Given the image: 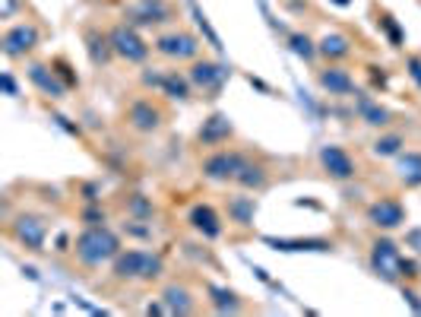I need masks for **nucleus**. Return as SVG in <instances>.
I'll return each instance as SVG.
<instances>
[{
	"label": "nucleus",
	"instance_id": "nucleus-32",
	"mask_svg": "<svg viewBox=\"0 0 421 317\" xmlns=\"http://www.w3.org/2000/svg\"><path fill=\"white\" fill-rule=\"evenodd\" d=\"M405 241H409V248H415V251L421 254V228H412V232L405 235Z\"/></svg>",
	"mask_w": 421,
	"mask_h": 317
},
{
	"label": "nucleus",
	"instance_id": "nucleus-7",
	"mask_svg": "<svg viewBox=\"0 0 421 317\" xmlns=\"http://www.w3.org/2000/svg\"><path fill=\"white\" fill-rule=\"evenodd\" d=\"M38 45V29L32 23H19L13 29H6L4 35V54L6 57H26Z\"/></svg>",
	"mask_w": 421,
	"mask_h": 317
},
{
	"label": "nucleus",
	"instance_id": "nucleus-26",
	"mask_svg": "<svg viewBox=\"0 0 421 317\" xmlns=\"http://www.w3.org/2000/svg\"><path fill=\"white\" fill-rule=\"evenodd\" d=\"M403 143H405V140L399 137V133L380 137L377 143H374V156H380V159H386V156H399V152H403Z\"/></svg>",
	"mask_w": 421,
	"mask_h": 317
},
{
	"label": "nucleus",
	"instance_id": "nucleus-6",
	"mask_svg": "<svg viewBox=\"0 0 421 317\" xmlns=\"http://www.w3.org/2000/svg\"><path fill=\"white\" fill-rule=\"evenodd\" d=\"M155 51L172 60H193L200 54V42L190 32H168V35H162L155 42Z\"/></svg>",
	"mask_w": 421,
	"mask_h": 317
},
{
	"label": "nucleus",
	"instance_id": "nucleus-11",
	"mask_svg": "<svg viewBox=\"0 0 421 317\" xmlns=\"http://www.w3.org/2000/svg\"><path fill=\"white\" fill-rule=\"evenodd\" d=\"M368 219L377 228H399L405 222V210L399 200H380V204H374L368 210Z\"/></svg>",
	"mask_w": 421,
	"mask_h": 317
},
{
	"label": "nucleus",
	"instance_id": "nucleus-23",
	"mask_svg": "<svg viewBox=\"0 0 421 317\" xmlns=\"http://www.w3.org/2000/svg\"><path fill=\"white\" fill-rule=\"evenodd\" d=\"M162 299H165V308L172 314H190L193 311V301H190V292L184 286H168Z\"/></svg>",
	"mask_w": 421,
	"mask_h": 317
},
{
	"label": "nucleus",
	"instance_id": "nucleus-33",
	"mask_svg": "<svg viewBox=\"0 0 421 317\" xmlns=\"http://www.w3.org/2000/svg\"><path fill=\"white\" fill-rule=\"evenodd\" d=\"M13 10H16V0H4V6H0V19H10Z\"/></svg>",
	"mask_w": 421,
	"mask_h": 317
},
{
	"label": "nucleus",
	"instance_id": "nucleus-5",
	"mask_svg": "<svg viewBox=\"0 0 421 317\" xmlns=\"http://www.w3.org/2000/svg\"><path fill=\"white\" fill-rule=\"evenodd\" d=\"M124 19L130 26H162L172 19V6L165 0H137L124 10Z\"/></svg>",
	"mask_w": 421,
	"mask_h": 317
},
{
	"label": "nucleus",
	"instance_id": "nucleus-28",
	"mask_svg": "<svg viewBox=\"0 0 421 317\" xmlns=\"http://www.w3.org/2000/svg\"><path fill=\"white\" fill-rule=\"evenodd\" d=\"M89 54H92V60L95 64H105L108 60V51H111V38H101V35H95V32H89Z\"/></svg>",
	"mask_w": 421,
	"mask_h": 317
},
{
	"label": "nucleus",
	"instance_id": "nucleus-9",
	"mask_svg": "<svg viewBox=\"0 0 421 317\" xmlns=\"http://www.w3.org/2000/svg\"><path fill=\"white\" fill-rule=\"evenodd\" d=\"M244 156H237V152H215V156H209L206 162H203V174L213 181H235L237 168H241Z\"/></svg>",
	"mask_w": 421,
	"mask_h": 317
},
{
	"label": "nucleus",
	"instance_id": "nucleus-20",
	"mask_svg": "<svg viewBox=\"0 0 421 317\" xmlns=\"http://www.w3.org/2000/svg\"><path fill=\"white\" fill-rule=\"evenodd\" d=\"M355 108H358V114H361L364 124H371V127H386V124H390V111H386V108H380L377 102H371L368 96H358L355 99Z\"/></svg>",
	"mask_w": 421,
	"mask_h": 317
},
{
	"label": "nucleus",
	"instance_id": "nucleus-19",
	"mask_svg": "<svg viewBox=\"0 0 421 317\" xmlns=\"http://www.w3.org/2000/svg\"><path fill=\"white\" fill-rule=\"evenodd\" d=\"M396 172L409 187H418L421 184V152H399Z\"/></svg>",
	"mask_w": 421,
	"mask_h": 317
},
{
	"label": "nucleus",
	"instance_id": "nucleus-18",
	"mask_svg": "<svg viewBox=\"0 0 421 317\" xmlns=\"http://www.w3.org/2000/svg\"><path fill=\"white\" fill-rule=\"evenodd\" d=\"M232 137V121H228V114H213V118L203 124V130H200V140L203 143H222V140H228Z\"/></svg>",
	"mask_w": 421,
	"mask_h": 317
},
{
	"label": "nucleus",
	"instance_id": "nucleus-17",
	"mask_svg": "<svg viewBox=\"0 0 421 317\" xmlns=\"http://www.w3.org/2000/svg\"><path fill=\"white\" fill-rule=\"evenodd\" d=\"M29 79L45 92V96H51V99H60L67 92V86L57 79V73L47 70V67H42V64H32L29 67Z\"/></svg>",
	"mask_w": 421,
	"mask_h": 317
},
{
	"label": "nucleus",
	"instance_id": "nucleus-30",
	"mask_svg": "<svg viewBox=\"0 0 421 317\" xmlns=\"http://www.w3.org/2000/svg\"><path fill=\"white\" fill-rule=\"evenodd\" d=\"M130 213L146 219V216H152V204H149V200H142V197H133L130 200Z\"/></svg>",
	"mask_w": 421,
	"mask_h": 317
},
{
	"label": "nucleus",
	"instance_id": "nucleus-31",
	"mask_svg": "<svg viewBox=\"0 0 421 317\" xmlns=\"http://www.w3.org/2000/svg\"><path fill=\"white\" fill-rule=\"evenodd\" d=\"M405 67H409V77L415 79V86L421 89V60L418 57H409V60H405Z\"/></svg>",
	"mask_w": 421,
	"mask_h": 317
},
{
	"label": "nucleus",
	"instance_id": "nucleus-36",
	"mask_svg": "<svg viewBox=\"0 0 421 317\" xmlns=\"http://www.w3.org/2000/svg\"><path fill=\"white\" fill-rule=\"evenodd\" d=\"M332 4H339V6H349V0H332Z\"/></svg>",
	"mask_w": 421,
	"mask_h": 317
},
{
	"label": "nucleus",
	"instance_id": "nucleus-24",
	"mask_svg": "<svg viewBox=\"0 0 421 317\" xmlns=\"http://www.w3.org/2000/svg\"><path fill=\"white\" fill-rule=\"evenodd\" d=\"M235 181L241 187H254V191H257V187L266 184V172H263V165H254V162L244 159L241 168H237V174H235Z\"/></svg>",
	"mask_w": 421,
	"mask_h": 317
},
{
	"label": "nucleus",
	"instance_id": "nucleus-25",
	"mask_svg": "<svg viewBox=\"0 0 421 317\" xmlns=\"http://www.w3.org/2000/svg\"><path fill=\"white\" fill-rule=\"evenodd\" d=\"M228 213H232L235 222H241V226H247L250 219H254V197H237L228 204Z\"/></svg>",
	"mask_w": 421,
	"mask_h": 317
},
{
	"label": "nucleus",
	"instance_id": "nucleus-4",
	"mask_svg": "<svg viewBox=\"0 0 421 317\" xmlns=\"http://www.w3.org/2000/svg\"><path fill=\"white\" fill-rule=\"evenodd\" d=\"M371 267L380 279L386 282H396L403 276V257H399V248L393 245L390 238H380L374 241V251H371Z\"/></svg>",
	"mask_w": 421,
	"mask_h": 317
},
{
	"label": "nucleus",
	"instance_id": "nucleus-2",
	"mask_svg": "<svg viewBox=\"0 0 421 317\" xmlns=\"http://www.w3.org/2000/svg\"><path fill=\"white\" fill-rule=\"evenodd\" d=\"M162 273V257L149 251H127L114 257V276L118 279H155Z\"/></svg>",
	"mask_w": 421,
	"mask_h": 317
},
{
	"label": "nucleus",
	"instance_id": "nucleus-12",
	"mask_svg": "<svg viewBox=\"0 0 421 317\" xmlns=\"http://www.w3.org/2000/svg\"><path fill=\"white\" fill-rule=\"evenodd\" d=\"M45 222L35 219V216H19L16 226H13V235H16L19 241H23L26 248H32V251H42L45 245Z\"/></svg>",
	"mask_w": 421,
	"mask_h": 317
},
{
	"label": "nucleus",
	"instance_id": "nucleus-16",
	"mask_svg": "<svg viewBox=\"0 0 421 317\" xmlns=\"http://www.w3.org/2000/svg\"><path fill=\"white\" fill-rule=\"evenodd\" d=\"M320 86L330 96H352V92H355V79H352V73L342 70V67H327V70L320 73Z\"/></svg>",
	"mask_w": 421,
	"mask_h": 317
},
{
	"label": "nucleus",
	"instance_id": "nucleus-14",
	"mask_svg": "<svg viewBox=\"0 0 421 317\" xmlns=\"http://www.w3.org/2000/svg\"><path fill=\"white\" fill-rule=\"evenodd\" d=\"M190 83L200 86V89H209L215 92L222 86V79H225V70H222L219 64H213V60H196L193 67H190Z\"/></svg>",
	"mask_w": 421,
	"mask_h": 317
},
{
	"label": "nucleus",
	"instance_id": "nucleus-34",
	"mask_svg": "<svg viewBox=\"0 0 421 317\" xmlns=\"http://www.w3.org/2000/svg\"><path fill=\"white\" fill-rule=\"evenodd\" d=\"M4 89H6V96H16V83H13L10 73H4Z\"/></svg>",
	"mask_w": 421,
	"mask_h": 317
},
{
	"label": "nucleus",
	"instance_id": "nucleus-10",
	"mask_svg": "<svg viewBox=\"0 0 421 317\" xmlns=\"http://www.w3.org/2000/svg\"><path fill=\"white\" fill-rule=\"evenodd\" d=\"M127 121H130L133 130L152 133V130H159V124H162V111H159V108H155L152 102L140 99V102H133L130 108H127Z\"/></svg>",
	"mask_w": 421,
	"mask_h": 317
},
{
	"label": "nucleus",
	"instance_id": "nucleus-35",
	"mask_svg": "<svg viewBox=\"0 0 421 317\" xmlns=\"http://www.w3.org/2000/svg\"><path fill=\"white\" fill-rule=\"evenodd\" d=\"M405 301H409V305L421 314V295H415V292H405Z\"/></svg>",
	"mask_w": 421,
	"mask_h": 317
},
{
	"label": "nucleus",
	"instance_id": "nucleus-27",
	"mask_svg": "<svg viewBox=\"0 0 421 317\" xmlns=\"http://www.w3.org/2000/svg\"><path fill=\"white\" fill-rule=\"evenodd\" d=\"M209 295H213V305H215V311H237V295L235 292H228V289H219V286H213L209 289Z\"/></svg>",
	"mask_w": 421,
	"mask_h": 317
},
{
	"label": "nucleus",
	"instance_id": "nucleus-8",
	"mask_svg": "<svg viewBox=\"0 0 421 317\" xmlns=\"http://www.w3.org/2000/svg\"><path fill=\"white\" fill-rule=\"evenodd\" d=\"M320 165L330 172V178L336 181H349L355 174V162L342 150V146H323L320 150Z\"/></svg>",
	"mask_w": 421,
	"mask_h": 317
},
{
	"label": "nucleus",
	"instance_id": "nucleus-13",
	"mask_svg": "<svg viewBox=\"0 0 421 317\" xmlns=\"http://www.w3.org/2000/svg\"><path fill=\"white\" fill-rule=\"evenodd\" d=\"M146 79L149 86H162V89L168 92L172 99H187L190 96V77H181L178 70H168V73H146Z\"/></svg>",
	"mask_w": 421,
	"mask_h": 317
},
{
	"label": "nucleus",
	"instance_id": "nucleus-29",
	"mask_svg": "<svg viewBox=\"0 0 421 317\" xmlns=\"http://www.w3.org/2000/svg\"><path fill=\"white\" fill-rule=\"evenodd\" d=\"M291 51L298 54V57H304V60H310L317 54V48H314V42H310L308 35H291Z\"/></svg>",
	"mask_w": 421,
	"mask_h": 317
},
{
	"label": "nucleus",
	"instance_id": "nucleus-21",
	"mask_svg": "<svg viewBox=\"0 0 421 317\" xmlns=\"http://www.w3.org/2000/svg\"><path fill=\"white\" fill-rule=\"evenodd\" d=\"M317 51H320L327 60H342L352 54V42L345 35H339V32H332V35H323V42L317 45Z\"/></svg>",
	"mask_w": 421,
	"mask_h": 317
},
{
	"label": "nucleus",
	"instance_id": "nucleus-3",
	"mask_svg": "<svg viewBox=\"0 0 421 317\" xmlns=\"http://www.w3.org/2000/svg\"><path fill=\"white\" fill-rule=\"evenodd\" d=\"M108 38H111V51L118 54V57L130 60V64H140V60L149 57V45L142 42V35L133 29L130 23L114 26V29L108 32Z\"/></svg>",
	"mask_w": 421,
	"mask_h": 317
},
{
	"label": "nucleus",
	"instance_id": "nucleus-15",
	"mask_svg": "<svg viewBox=\"0 0 421 317\" xmlns=\"http://www.w3.org/2000/svg\"><path fill=\"white\" fill-rule=\"evenodd\" d=\"M187 222L196 228V232H203V235H206V238H219V235H222L219 213H215L213 206H206V204H196L193 210H190Z\"/></svg>",
	"mask_w": 421,
	"mask_h": 317
},
{
	"label": "nucleus",
	"instance_id": "nucleus-22",
	"mask_svg": "<svg viewBox=\"0 0 421 317\" xmlns=\"http://www.w3.org/2000/svg\"><path fill=\"white\" fill-rule=\"evenodd\" d=\"M266 245H273L276 251H330V241L323 238H308V241H298V238H266Z\"/></svg>",
	"mask_w": 421,
	"mask_h": 317
},
{
	"label": "nucleus",
	"instance_id": "nucleus-1",
	"mask_svg": "<svg viewBox=\"0 0 421 317\" xmlns=\"http://www.w3.org/2000/svg\"><path fill=\"white\" fill-rule=\"evenodd\" d=\"M120 254V238L105 226H92L86 228L77 238V257L86 267H101L105 260H114Z\"/></svg>",
	"mask_w": 421,
	"mask_h": 317
}]
</instances>
